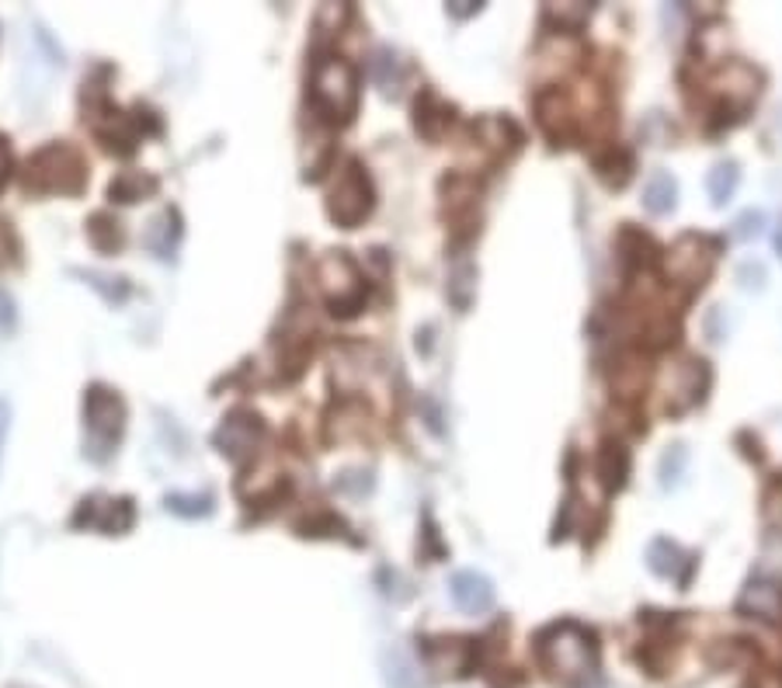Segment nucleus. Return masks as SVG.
Wrapping results in <instances>:
<instances>
[{
  "instance_id": "obj_10",
  "label": "nucleus",
  "mask_w": 782,
  "mask_h": 688,
  "mask_svg": "<svg viewBox=\"0 0 782 688\" xmlns=\"http://www.w3.org/2000/svg\"><path fill=\"white\" fill-rule=\"evenodd\" d=\"M448 595H453L456 608L466 612V615H484L494 608V584L490 578L477 574V571H459L448 581Z\"/></svg>"
},
{
  "instance_id": "obj_2",
  "label": "nucleus",
  "mask_w": 782,
  "mask_h": 688,
  "mask_svg": "<svg viewBox=\"0 0 782 688\" xmlns=\"http://www.w3.org/2000/svg\"><path fill=\"white\" fill-rule=\"evenodd\" d=\"M87 181V168L74 147L50 144L42 147L25 168V188L35 195H77Z\"/></svg>"
},
{
  "instance_id": "obj_27",
  "label": "nucleus",
  "mask_w": 782,
  "mask_h": 688,
  "mask_svg": "<svg viewBox=\"0 0 782 688\" xmlns=\"http://www.w3.org/2000/svg\"><path fill=\"white\" fill-rule=\"evenodd\" d=\"M8 428H11V403H8V400H0V456H4Z\"/></svg>"
},
{
  "instance_id": "obj_12",
  "label": "nucleus",
  "mask_w": 782,
  "mask_h": 688,
  "mask_svg": "<svg viewBox=\"0 0 782 688\" xmlns=\"http://www.w3.org/2000/svg\"><path fill=\"white\" fill-rule=\"evenodd\" d=\"M424 654L438 675H469L473 668V639H429Z\"/></svg>"
},
{
  "instance_id": "obj_9",
  "label": "nucleus",
  "mask_w": 782,
  "mask_h": 688,
  "mask_svg": "<svg viewBox=\"0 0 782 688\" xmlns=\"http://www.w3.org/2000/svg\"><path fill=\"white\" fill-rule=\"evenodd\" d=\"M647 567H651V574L665 578V581H675L685 591V588H689V581H693V571H696V557L685 553L675 539L657 536L647 546Z\"/></svg>"
},
{
  "instance_id": "obj_18",
  "label": "nucleus",
  "mask_w": 782,
  "mask_h": 688,
  "mask_svg": "<svg viewBox=\"0 0 782 688\" xmlns=\"http://www.w3.org/2000/svg\"><path fill=\"white\" fill-rule=\"evenodd\" d=\"M595 174L609 188H626V181L633 178V154L623 147H609L605 154L595 157Z\"/></svg>"
},
{
  "instance_id": "obj_6",
  "label": "nucleus",
  "mask_w": 782,
  "mask_h": 688,
  "mask_svg": "<svg viewBox=\"0 0 782 688\" xmlns=\"http://www.w3.org/2000/svg\"><path fill=\"white\" fill-rule=\"evenodd\" d=\"M665 383H668V411L681 414L702 403L706 387H709V366L702 359H681L665 372Z\"/></svg>"
},
{
  "instance_id": "obj_19",
  "label": "nucleus",
  "mask_w": 782,
  "mask_h": 688,
  "mask_svg": "<svg viewBox=\"0 0 782 688\" xmlns=\"http://www.w3.org/2000/svg\"><path fill=\"white\" fill-rule=\"evenodd\" d=\"M685 473H689V448L681 442L668 445L665 453H661V463H657V477H661V490H678Z\"/></svg>"
},
{
  "instance_id": "obj_5",
  "label": "nucleus",
  "mask_w": 782,
  "mask_h": 688,
  "mask_svg": "<svg viewBox=\"0 0 782 688\" xmlns=\"http://www.w3.org/2000/svg\"><path fill=\"white\" fill-rule=\"evenodd\" d=\"M327 212H330V220L345 230H355L372 212V184H369V174L362 171L359 160H348L338 171L335 184H330V195H327Z\"/></svg>"
},
{
  "instance_id": "obj_14",
  "label": "nucleus",
  "mask_w": 782,
  "mask_h": 688,
  "mask_svg": "<svg viewBox=\"0 0 782 688\" xmlns=\"http://www.w3.org/2000/svg\"><path fill=\"white\" fill-rule=\"evenodd\" d=\"M453 123V108H448L435 91H421L418 102H414V126L421 136L438 139L442 129Z\"/></svg>"
},
{
  "instance_id": "obj_11",
  "label": "nucleus",
  "mask_w": 782,
  "mask_h": 688,
  "mask_svg": "<svg viewBox=\"0 0 782 688\" xmlns=\"http://www.w3.org/2000/svg\"><path fill=\"white\" fill-rule=\"evenodd\" d=\"M536 115H539L542 133H547L550 139H557V144H560V139L571 136V133H574V123H578V115H574L571 102H567L557 87H550V91L539 94V98H536Z\"/></svg>"
},
{
  "instance_id": "obj_3",
  "label": "nucleus",
  "mask_w": 782,
  "mask_h": 688,
  "mask_svg": "<svg viewBox=\"0 0 782 688\" xmlns=\"http://www.w3.org/2000/svg\"><path fill=\"white\" fill-rule=\"evenodd\" d=\"M310 98L327 123H348L359 108V77H355L351 63L335 56L320 60L310 81Z\"/></svg>"
},
{
  "instance_id": "obj_16",
  "label": "nucleus",
  "mask_w": 782,
  "mask_h": 688,
  "mask_svg": "<svg viewBox=\"0 0 782 688\" xmlns=\"http://www.w3.org/2000/svg\"><path fill=\"white\" fill-rule=\"evenodd\" d=\"M678 205V181L672 171H654L644 184V209L651 216H668Z\"/></svg>"
},
{
  "instance_id": "obj_17",
  "label": "nucleus",
  "mask_w": 782,
  "mask_h": 688,
  "mask_svg": "<svg viewBox=\"0 0 782 688\" xmlns=\"http://www.w3.org/2000/svg\"><path fill=\"white\" fill-rule=\"evenodd\" d=\"M738 184H741V163L738 160H717L714 171L706 174L709 202H714L717 209H723L733 199V192H738Z\"/></svg>"
},
{
  "instance_id": "obj_28",
  "label": "nucleus",
  "mask_w": 782,
  "mask_h": 688,
  "mask_svg": "<svg viewBox=\"0 0 782 688\" xmlns=\"http://www.w3.org/2000/svg\"><path fill=\"white\" fill-rule=\"evenodd\" d=\"M775 251H779V257H782V220H779V230H775Z\"/></svg>"
},
{
  "instance_id": "obj_15",
  "label": "nucleus",
  "mask_w": 782,
  "mask_h": 688,
  "mask_svg": "<svg viewBox=\"0 0 782 688\" xmlns=\"http://www.w3.org/2000/svg\"><path fill=\"white\" fill-rule=\"evenodd\" d=\"M630 466H633V459H630V448L623 442H605L599 448V480L609 494L626 487Z\"/></svg>"
},
{
  "instance_id": "obj_13",
  "label": "nucleus",
  "mask_w": 782,
  "mask_h": 688,
  "mask_svg": "<svg viewBox=\"0 0 782 688\" xmlns=\"http://www.w3.org/2000/svg\"><path fill=\"white\" fill-rule=\"evenodd\" d=\"M261 438V417L251 414V411H236L223 421V428L216 435V442L223 445V453L226 456H244L254 448V442Z\"/></svg>"
},
{
  "instance_id": "obj_1",
  "label": "nucleus",
  "mask_w": 782,
  "mask_h": 688,
  "mask_svg": "<svg viewBox=\"0 0 782 688\" xmlns=\"http://www.w3.org/2000/svg\"><path fill=\"white\" fill-rule=\"evenodd\" d=\"M536 660L550 681L563 688H584L599 675V639L588 626L563 620L536 636Z\"/></svg>"
},
{
  "instance_id": "obj_23",
  "label": "nucleus",
  "mask_w": 782,
  "mask_h": 688,
  "mask_svg": "<svg viewBox=\"0 0 782 688\" xmlns=\"http://www.w3.org/2000/svg\"><path fill=\"white\" fill-rule=\"evenodd\" d=\"M765 265L762 261H744V265L738 268V282H741V289L744 293H762L765 289Z\"/></svg>"
},
{
  "instance_id": "obj_25",
  "label": "nucleus",
  "mask_w": 782,
  "mask_h": 688,
  "mask_svg": "<svg viewBox=\"0 0 782 688\" xmlns=\"http://www.w3.org/2000/svg\"><path fill=\"white\" fill-rule=\"evenodd\" d=\"M11 327H14V303H11L8 293H0V335L11 330Z\"/></svg>"
},
{
  "instance_id": "obj_21",
  "label": "nucleus",
  "mask_w": 782,
  "mask_h": 688,
  "mask_svg": "<svg viewBox=\"0 0 782 688\" xmlns=\"http://www.w3.org/2000/svg\"><path fill=\"white\" fill-rule=\"evenodd\" d=\"M157 181L154 178H144V174H123V178H115L112 181V199L118 202H136V199H144L147 192H154Z\"/></svg>"
},
{
  "instance_id": "obj_4",
  "label": "nucleus",
  "mask_w": 782,
  "mask_h": 688,
  "mask_svg": "<svg viewBox=\"0 0 782 688\" xmlns=\"http://www.w3.org/2000/svg\"><path fill=\"white\" fill-rule=\"evenodd\" d=\"M717 254H720V244L714 241V236L685 233L665 254V272H668V278L675 282V286L702 289L709 272H714V265H717Z\"/></svg>"
},
{
  "instance_id": "obj_8",
  "label": "nucleus",
  "mask_w": 782,
  "mask_h": 688,
  "mask_svg": "<svg viewBox=\"0 0 782 688\" xmlns=\"http://www.w3.org/2000/svg\"><path fill=\"white\" fill-rule=\"evenodd\" d=\"M84 417H87L91 435L102 438L108 445V442H115L118 435H123L126 407H123V400H118L112 390L94 387V390H87V400H84Z\"/></svg>"
},
{
  "instance_id": "obj_26",
  "label": "nucleus",
  "mask_w": 782,
  "mask_h": 688,
  "mask_svg": "<svg viewBox=\"0 0 782 688\" xmlns=\"http://www.w3.org/2000/svg\"><path fill=\"white\" fill-rule=\"evenodd\" d=\"M484 4H477V0H456V4H448V14L453 18H469V14H480Z\"/></svg>"
},
{
  "instance_id": "obj_24",
  "label": "nucleus",
  "mask_w": 782,
  "mask_h": 688,
  "mask_svg": "<svg viewBox=\"0 0 782 688\" xmlns=\"http://www.w3.org/2000/svg\"><path fill=\"white\" fill-rule=\"evenodd\" d=\"M11 171H14V150H11V139H8V136H0V192H4V188H8Z\"/></svg>"
},
{
  "instance_id": "obj_20",
  "label": "nucleus",
  "mask_w": 782,
  "mask_h": 688,
  "mask_svg": "<svg viewBox=\"0 0 782 688\" xmlns=\"http://www.w3.org/2000/svg\"><path fill=\"white\" fill-rule=\"evenodd\" d=\"M588 18H591V4H550L547 8V21H553L560 32H578L581 25H588Z\"/></svg>"
},
{
  "instance_id": "obj_22",
  "label": "nucleus",
  "mask_w": 782,
  "mask_h": 688,
  "mask_svg": "<svg viewBox=\"0 0 782 688\" xmlns=\"http://www.w3.org/2000/svg\"><path fill=\"white\" fill-rule=\"evenodd\" d=\"M762 230H765V212L762 209H744L738 220H733V230H730V236L733 241H754V236H762Z\"/></svg>"
},
{
  "instance_id": "obj_7",
  "label": "nucleus",
  "mask_w": 782,
  "mask_h": 688,
  "mask_svg": "<svg viewBox=\"0 0 782 688\" xmlns=\"http://www.w3.org/2000/svg\"><path fill=\"white\" fill-rule=\"evenodd\" d=\"M738 612L748 615V620L779 623L782 620V578L769 571L751 574L738 595Z\"/></svg>"
}]
</instances>
